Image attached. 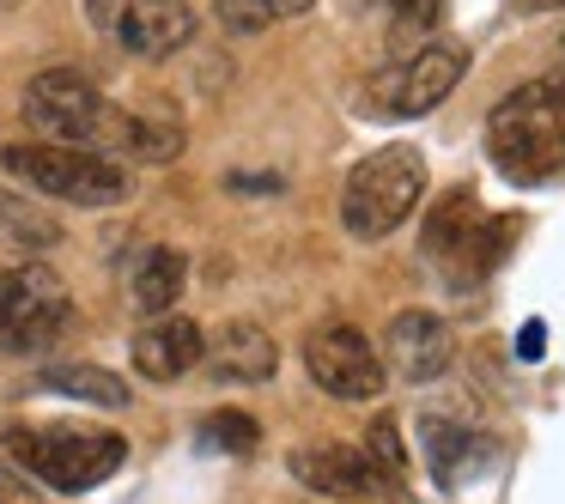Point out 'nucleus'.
<instances>
[{"instance_id":"21","label":"nucleus","mask_w":565,"mask_h":504,"mask_svg":"<svg viewBox=\"0 0 565 504\" xmlns=\"http://www.w3.org/2000/svg\"><path fill=\"white\" fill-rule=\"evenodd\" d=\"M0 504H43V498H38V486H31V480L19 474V468L7 462V455H0Z\"/></svg>"},{"instance_id":"11","label":"nucleus","mask_w":565,"mask_h":504,"mask_svg":"<svg viewBox=\"0 0 565 504\" xmlns=\"http://www.w3.org/2000/svg\"><path fill=\"white\" fill-rule=\"evenodd\" d=\"M286 468H292L298 486L322 492V498H371V492L390 486V474L353 443H298Z\"/></svg>"},{"instance_id":"1","label":"nucleus","mask_w":565,"mask_h":504,"mask_svg":"<svg viewBox=\"0 0 565 504\" xmlns=\"http://www.w3.org/2000/svg\"><path fill=\"white\" fill-rule=\"evenodd\" d=\"M487 152L504 183L535 189L565 176V67L504 92L487 116Z\"/></svg>"},{"instance_id":"20","label":"nucleus","mask_w":565,"mask_h":504,"mask_svg":"<svg viewBox=\"0 0 565 504\" xmlns=\"http://www.w3.org/2000/svg\"><path fill=\"white\" fill-rule=\"evenodd\" d=\"M365 455H371V462H377L390 480L407 474V443H402V426H395L390 414H377V426L365 431Z\"/></svg>"},{"instance_id":"12","label":"nucleus","mask_w":565,"mask_h":504,"mask_svg":"<svg viewBox=\"0 0 565 504\" xmlns=\"http://www.w3.org/2000/svg\"><path fill=\"white\" fill-rule=\"evenodd\" d=\"M201 365H207L213 383H268L280 371V346L262 322L237 317V322H220L201 346Z\"/></svg>"},{"instance_id":"13","label":"nucleus","mask_w":565,"mask_h":504,"mask_svg":"<svg viewBox=\"0 0 565 504\" xmlns=\"http://www.w3.org/2000/svg\"><path fill=\"white\" fill-rule=\"evenodd\" d=\"M201 346H207V334L189 317L164 310V317H147V329L135 334V371L147 383H177L201 365Z\"/></svg>"},{"instance_id":"8","label":"nucleus","mask_w":565,"mask_h":504,"mask_svg":"<svg viewBox=\"0 0 565 504\" xmlns=\"http://www.w3.org/2000/svg\"><path fill=\"white\" fill-rule=\"evenodd\" d=\"M305 371L322 395H334V401H377L383 383H390L377 346L359 329H347V322H329V329L305 334Z\"/></svg>"},{"instance_id":"17","label":"nucleus","mask_w":565,"mask_h":504,"mask_svg":"<svg viewBox=\"0 0 565 504\" xmlns=\"http://www.w3.org/2000/svg\"><path fill=\"white\" fill-rule=\"evenodd\" d=\"M0 225H7V232H13V244H25V249H55V244H62V219L43 207V195L0 189Z\"/></svg>"},{"instance_id":"22","label":"nucleus","mask_w":565,"mask_h":504,"mask_svg":"<svg viewBox=\"0 0 565 504\" xmlns=\"http://www.w3.org/2000/svg\"><path fill=\"white\" fill-rule=\"evenodd\" d=\"M523 358H541V322H529V329H523Z\"/></svg>"},{"instance_id":"10","label":"nucleus","mask_w":565,"mask_h":504,"mask_svg":"<svg viewBox=\"0 0 565 504\" xmlns=\"http://www.w3.org/2000/svg\"><path fill=\"white\" fill-rule=\"evenodd\" d=\"M383 371H395L402 383H438L456 358V334L438 310H402L383 329Z\"/></svg>"},{"instance_id":"9","label":"nucleus","mask_w":565,"mask_h":504,"mask_svg":"<svg viewBox=\"0 0 565 504\" xmlns=\"http://www.w3.org/2000/svg\"><path fill=\"white\" fill-rule=\"evenodd\" d=\"M462 74H468V50H462V43H450V37L419 43V50H407V62L390 74V86H383V98H390L383 110H390V116L438 110V104L462 86Z\"/></svg>"},{"instance_id":"19","label":"nucleus","mask_w":565,"mask_h":504,"mask_svg":"<svg viewBox=\"0 0 565 504\" xmlns=\"http://www.w3.org/2000/svg\"><path fill=\"white\" fill-rule=\"evenodd\" d=\"M201 443H207V450H225V455H249L262 443V426L244 407H213V414L201 419Z\"/></svg>"},{"instance_id":"6","label":"nucleus","mask_w":565,"mask_h":504,"mask_svg":"<svg viewBox=\"0 0 565 504\" xmlns=\"http://www.w3.org/2000/svg\"><path fill=\"white\" fill-rule=\"evenodd\" d=\"M67 322H74V298H67V280L55 268H43V261L0 268V346L7 353H50Z\"/></svg>"},{"instance_id":"18","label":"nucleus","mask_w":565,"mask_h":504,"mask_svg":"<svg viewBox=\"0 0 565 504\" xmlns=\"http://www.w3.org/2000/svg\"><path fill=\"white\" fill-rule=\"evenodd\" d=\"M317 0H213V13L232 37H256V31L280 25V19H305Z\"/></svg>"},{"instance_id":"23","label":"nucleus","mask_w":565,"mask_h":504,"mask_svg":"<svg viewBox=\"0 0 565 504\" xmlns=\"http://www.w3.org/2000/svg\"><path fill=\"white\" fill-rule=\"evenodd\" d=\"M529 13H553V7H565V0H523Z\"/></svg>"},{"instance_id":"14","label":"nucleus","mask_w":565,"mask_h":504,"mask_svg":"<svg viewBox=\"0 0 565 504\" xmlns=\"http://www.w3.org/2000/svg\"><path fill=\"white\" fill-rule=\"evenodd\" d=\"M183 280H189L183 249L147 244L135 256V268H128V304H135L140 317H164V310H177V298H183Z\"/></svg>"},{"instance_id":"24","label":"nucleus","mask_w":565,"mask_h":504,"mask_svg":"<svg viewBox=\"0 0 565 504\" xmlns=\"http://www.w3.org/2000/svg\"><path fill=\"white\" fill-rule=\"evenodd\" d=\"M13 7H19V0H0V13H13Z\"/></svg>"},{"instance_id":"7","label":"nucleus","mask_w":565,"mask_h":504,"mask_svg":"<svg viewBox=\"0 0 565 504\" xmlns=\"http://www.w3.org/2000/svg\"><path fill=\"white\" fill-rule=\"evenodd\" d=\"M86 13L104 37L122 43L140 62H164V55L189 50V37H195L189 0H86Z\"/></svg>"},{"instance_id":"15","label":"nucleus","mask_w":565,"mask_h":504,"mask_svg":"<svg viewBox=\"0 0 565 504\" xmlns=\"http://www.w3.org/2000/svg\"><path fill=\"white\" fill-rule=\"evenodd\" d=\"M38 389L67 395V401H86V407H110V414L135 401V389H128L116 371H104V365H43Z\"/></svg>"},{"instance_id":"4","label":"nucleus","mask_w":565,"mask_h":504,"mask_svg":"<svg viewBox=\"0 0 565 504\" xmlns=\"http://www.w3.org/2000/svg\"><path fill=\"white\" fill-rule=\"evenodd\" d=\"M426 152L419 147H377L371 159H359L347 171V189H341V225L353 244H383L390 232H402L407 219L419 213L426 201Z\"/></svg>"},{"instance_id":"2","label":"nucleus","mask_w":565,"mask_h":504,"mask_svg":"<svg viewBox=\"0 0 565 504\" xmlns=\"http://www.w3.org/2000/svg\"><path fill=\"white\" fill-rule=\"evenodd\" d=\"M0 450L25 480L67 492V498L104 486L128 462V438L110 426H7Z\"/></svg>"},{"instance_id":"25","label":"nucleus","mask_w":565,"mask_h":504,"mask_svg":"<svg viewBox=\"0 0 565 504\" xmlns=\"http://www.w3.org/2000/svg\"><path fill=\"white\" fill-rule=\"evenodd\" d=\"M559 50H565V43H559Z\"/></svg>"},{"instance_id":"3","label":"nucleus","mask_w":565,"mask_h":504,"mask_svg":"<svg viewBox=\"0 0 565 504\" xmlns=\"http://www.w3.org/2000/svg\"><path fill=\"white\" fill-rule=\"evenodd\" d=\"M0 171L62 207H122L135 195V176L122 159L67 147V140H13V147H0Z\"/></svg>"},{"instance_id":"5","label":"nucleus","mask_w":565,"mask_h":504,"mask_svg":"<svg viewBox=\"0 0 565 504\" xmlns=\"http://www.w3.org/2000/svg\"><path fill=\"white\" fill-rule=\"evenodd\" d=\"M19 110H25V122L43 140H67V147H92V152L116 147V122H122V110L79 67H43V74H31Z\"/></svg>"},{"instance_id":"16","label":"nucleus","mask_w":565,"mask_h":504,"mask_svg":"<svg viewBox=\"0 0 565 504\" xmlns=\"http://www.w3.org/2000/svg\"><path fill=\"white\" fill-rule=\"evenodd\" d=\"M480 225V201H475V189H444L438 201H431V213H426V256L438 261H450L456 249H462V237Z\"/></svg>"}]
</instances>
